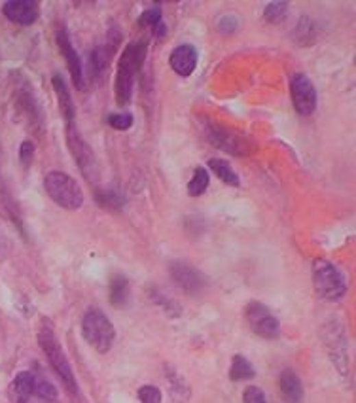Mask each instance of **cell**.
Instances as JSON below:
<instances>
[{
    "mask_svg": "<svg viewBox=\"0 0 356 403\" xmlns=\"http://www.w3.org/2000/svg\"><path fill=\"white\" fill-rule=\"evenodd\" d=\"M51 84H54V89H56V93H57L59 110H61V114H63L64 119H67V123H72V121H74V114H76V110H74V103H72L71 91H69V87H67V84H64L63 76L56 74L54 80H51Z\"/></svg>",
    "mask_w": 356,
    "mask_h": 403,
    "instance_id": "cell-15",
    "label": "cell"
},
{
    "mask_svg": "<svg viewBox=\"0 0 356 403\" xmlns=\"http://www.w3.org/2000/svg\"><path fill=\"white\" fill-rule=\"evenodd\" d=\"M243 403H268V398L261 388L248 387L243 394Z\"/></svg>",
    "mask_w": 356,
    "mask_h": 403,
    "instance_id": "cell-28",
    "label": "cell"
},
{
    "mask_svg": "<svg viewBox=\"0 0 356 403\" xmlns=\"http://www.w3.org/2000/svg\"><path fill=\"white\" fill-rule=\"evenodd\" d=\"M206 188H209V173L203 167H198L193 176H191L190 184H188V193L191 197H199V195L205 193Z\"/></svg>",
    "mask_w": 356,
    "mask_h": 403,
    "instance_id": "cell-21",
    "label": "cell"
},
{
    "mask_svg": "<svg viewBox=\"0 0 356 403\" xmlns=\"http://www.w3.org/2000/svg\"><path fill=\"white\" fill-rule=\"evenodd\" d=\"M169 64L178 76L188 78L191 76V72L195 71L198 66V49L193 48L191 44H182L176 49H173V53L169 57Z\"/></svg>",
    "mask_w": 356,
    "mask_h": 403,
    "instance_id": "cell-13",
    "label": "cell"
},
{
    "mask_svg": "<svg viewBox=\"0 0 356 403\" xmlns=\"http://www.w3.org/2000/svg\"><path fill=\"white\" fill-rule=\"evenodd\" d=\"M34 387H36V377L31 371H21L14 379V392L19 398V403H25L32 394H34Z\"/></svg>",
    "mask_w": 356,
    "mask_h": 403,
    "instance_id": "cell-16",
    "label": "cell"
},
{
    "mask_svg": "<svg viewBox=\"0 0 356 403\" xmlns=\"http://www.w3.org/2000/svg\"><path fill=\"white\" fill-rule=\"evenodd\" d=\"M169 271H171V278L176 282V286H180L186 293H198L205 286V277L188 263L173 261L169 265Z\"/></svg>",
    "mask_w": 356,
    "mask_h": 403,
    "instance_id": "cell-10",
    "label": "cell"
},
{
    "mask_svg": "<svg viewBox=\"0 0 356 403\" xmlns=\"http://www.w3.org/2000/svg\"><path fill=\"white\" fill-rule=\"evenodd\" d=\"M286 12H288V2H271L263 10V16L270 23H281L285 19Z\"/></svg>",
    "mask_w": 356,
    "mask_h": 403,
    "instance_id": "cell-22",
    "label": "cell"
},
{
    "mask_svg": "<svg viewBox=\"0 0 356 403\" xmlns=\"http://www.w3.org/2000/svg\"><path fill=\"white\" fill-rule=\"evenodd\" d=\"M209 167H211V171H213V173L216 174L224 184H228V186H235V188L241 184L239 182V176L235 174V171H233V169H231L224 159H211V161H209Z\"/></svg>",
    "mask_w": 356,
    "mask_h": 403,
    "instance_id": "cell-19",
    "label": "cell"
},
{
    "mask_svg": "<svg viewBox=\"0 0 356 403\" xmlns=\"http://www.w3.org/2000/svg\"><path fill=\"white\" fill-rule=\"evenodd\" d=\"M46 191L51 197V201L67 210H78L84 205V191L80 188V184L61 171H51L44 178Z\"/></svg>",
    "mask_w": 356,
    "mask_h": 403,
    "instance_id": "cell-2",
    "label": "cell"
},
{
    "mask_svg": "<svg viewBox=\"0 0 356 403\" xmlns=\"http://www.w3.org/2000/svg\"><path fill=\"white\" fill-rule=\"evenodd\" d=\"M57 44H59V49L61 53L67 59V66L72 74V80H74V86L78 87L80 91H84V71H82V63H80V57L76 53V49L72 48L71 40H69V34L64 29H59L57 32Z\"/></svg>",
    "mask_w": 356,
    "mask_h": 403,
    "instance_id": "cell-12",
    "label": "cell"
},
{
    "mask_svg": "<svg viewBox=\"0 0 356 403\" xmlns=\"http://www.w3.org/2000/svg\"><path fill=\"white\" fill-rule=\"evenodd\" d=\"M209 141L218 146L222 150H228L235 156H243V154H250L254 148V144L246 138L245 134L233 133L230 129L224 127L211 125L209 127Z\"/></svg>",
    "mask_w": 356,
    "mask_h": 403,
    "instance_id": "cell-9",
    "label": "cell"
},
{
    "mask_svg": "<svg viewBox=\"0 0 356 403\" xmlns=\"http://www.w3.org/2000/svg\"><path fill=\"white\" fill-rule=\"evenodd\" d=\"M4 16L17 25H32L38 19V4L32 0H10L2 6Z\"/></svg>",
    "mask_w": 356,
    "mask_h": 403,
    "instance_id": "cell-11",
    "label": "cell"
},
{
    "mask_svg": "<svg viewBox=\"0 0 356 403\" xmlns=\"http://www.w3.org/2000/svg\"><path fill=\"white\" fill-rule=\"evenodd\" d=\"M245 315L246 322L256 335H260L263 339H277L281 333V324H278L277 317L263 303H258V301L248 303Z\"/></svg>",
    "mask_w": 356,
    "mask_h": 403,
    "instance_id": "cell-6",
    "label": "cell"
},
{
    "mask_svg": "<svg viewBox=\"0 0 356 403\" xmlns=\"http://www.w3.org/2000/svg\"><path fill=\"white\" fill-rule=\"evenodd\" d=\"M158 23H161V10L156 6V8H150L143 12V16L139 17V25L141 27H156Z\"/></svg>",
    "mask_w": 356,
    "mask_h": 403,
    "instance_id": "cell-27",
    "label": "cell"
},
{
    "mask_svg": "<svg viewBox=\"0 0 356 403\" xmlns=\"http://www.w3.org/2000/svg\"><path fill=\"white\" fill-rule=\"evenodd\" d=\"M38 343L40 348H42V352L46 354L48 358L49 365L54 367V371L59 375V379L63 380V384L67 387V390L71 392V394H78V382L74 379V373H72V367L69 364V360H67V356H64L63 348L59 345V341L51 332V328H42L38 333Z\"/></svg>",
    "mask_w": 356,
    "mask_h": 403,
    "instance_id": "cell-3",
    "label": "cell"
},
{
    "mask_svg": "<svg viewBox=\"0 0 356 403\" xmlns=\"http://www.w3.org/2000/svg\"><path fill=\"white\" fill-rule=\"evenodd\" d=\"M32 158H34V144L31 141H25L19 148V159L25 167H29L32 163Z\"/></svg>",
    "mask_w": 356,
    "mask_h": 403,
    "instance_id": "cell-29",
    "label": "cell"
},
{
    "mask_svg": "<svg viewBox=\"0 0 356 403\" xmlns=\"http://www.w3.org/2000/svg\"><path fill=\"white\" fill-rule=\"evenodd\" d=\"M313 282L315 290L328 301H337L347 293V278L333 263L326 260H317L313 263Z\"/></svg>",
    "mask_w": 356,
    "mask_h": 403,
    "instance_id": "cell-5",
    "label": "cell"
},
{
    "mask_svg": "<svg viewBox=\"0 0 356 403\" xmlns=\"http://www.w3.org/2000/svg\"><path fill=\"white\" fill-rule=\"evenodd\" d=\"M294 108L301 116H311L317 108V89L305 74H296L290 82Z\"/></svg>",
    "mask_w": 356,
    "mask_h": 403,
    "instance_id": "cell-7",
    "label": "cell"
},
{
    "mask_svg": "<svg viewBox=\"0 0 356 403\" xmlns=\"http://www.w3.org/2000/svg\"><path fill=\"white\" fill-rule=\"evenodd\" d=\"M67 144L71 148V154L74 161L78 163L82 174L91 180L93 171H95V158H93V150L87 146V143L82 138L80 131L74 127V123L67 125Z\"/></svg>",
    "mask_w": 356,
    "mask_h": 403,
    "instance_id": "cell-8",
    "label": "cell"
},
{
    "mask_svg": "<svg viewBox=\"0 0 356 403\" xmlns=\"http://www.w3.org/2000/svg\"><path fill=\"white\" fill-rule=\"evenodd\" d=\"M154 29H156V34H158V36H163V34L167 32V27L163 23H158Z\"/></svg>",
    "mask_w": 356,
    "mask_h": 403,
    "instance_id": "cell-31",
    "label": "cell"
},
{
    "mask_svg": "<svg viewBox=\"0 0 356 403\" xmlns=\"http://www.w3.org/2000/svg\"><path fill=\"white\" fill-rule=\"evenodd\" d=\"M139 400H141V403H161L163 395H161V390L158 387L146 384V387L139 388Z\"/></svg>",
    "mask_w": 356,
    "mask_h": 403,
    "instance_id": "cell-24",
    "label": "cell"
},
{
    "mask_svg": "<svg viewBox=\"0 0 356 403\" xmlns=\"http://www.w3.org/2000/svg\"><path fill=\"white\" fill-rule=\"evenodd\" d=\"M82 333L97 352H108L116 339V330L104 313L99 308H89L82 320Z\"/></svg>",
    "mask_w": 356,
    "mask_h": 403,
    "instance_id": "cell-4",
    "label": "cell"
},
{
    "mask_svg": "<svg viewBox=\"0 0 356 403\" xmlns=\"http://www.w3.org/2000/svg\"><path fill=\"white\" fill-rule=\"evenodd\" d=\"M169 380H171V384H173V388H171V392H173V398L178 402V392H184V395H188L190 398V390H188V387L184 384V380L180 379V377H174L173 373H169Z\"/></svg>",
    "mask_w": 356,
    "mask_h": 403,
    "instance_id": "cell-30",
    "label": "cell"
},
{
    "mask_svg": "<svg viewBox=\"0 0 356 403\" xmlns=\"http://www.w3.org/2000/svg\"><path fill=\"white\" fill-rule=\"evenodd\" d=\"M108 57H110V53L106 51L104 46H99V48L93 49V53L89 56V71L93 74V78H101L104 69L108 66Z\"/></svg>",
    "mask_w": 356,
    "mask_h": 403,
    "instance_id": "cell-20",
    "label": "cell"
},
{
    "mask_svg": "<svg viewBox=\"0 0 356 403\" xmlns=\"http://www.w3.org/2000/svg\"><path fill=\"white\" fill-rule=\"evenodd\" d=\"M146 53H148L146 42H131L119 57L118 78H116V101L119 106L129 103V99L133 95L135 78L143 69Z\"/></svg>",
    "mask_w": 356,
    "mask_h": 403,
    "instance_id": "cell-1",
    "label": "cell"
},
{
    "mask_svg": "<svg viewBox=\"0 0 356 403\" xmlns=\"http://www.w3.org/2000/svg\"><path fill=\"white\" fill-rule=\"evenodd\" d=\"M254 375H256V369H254V365L246 360L245 356H233L230 367L231 380H235V382H239V380H248L254 379Z\"/></svg>",
    "mask_w": 356,
    "mask_h": 403,
    "instance_id": "cell-18",
    "label": "cell"
},
{
    "mask_svg": "<svg viewBox=\"0 0 356 403\" xmlns=\"http://www.w3.org/2000/svg\"><path fill=\"white\" fill-rule=\"evenodd\" d=\"M34 395H38L40 400H46V402H54V400H57V388L49 380L36 377Z\"/></svg>",
    "mask_w": 356,
    "mask_h": 403,
    "instance_id": "cell-23",
    "label": "cell"
},
{
    "mask_svg": "<svg viewBox=\"0 0 356 403\" xmlns=\"http://www.w3.org/2000/svg\"><path fill=\"white\" fill-rule=\"evenodd\" d=\"M129 300V280L123 275L110 278V303L114 307H123Z\"/></svg>",
    "mask_w": 356,
    "mask_h": 403,
    "instance_id": "cell-17",
    "label": "cell"
},
{
    "mask_svg": "<svg viewBox=\"0 0 356 403\" xmlns=\"http://www.w3.org/2000/svg\"><path fill=\"white\" fill-rule=\"evenodd\" d=\"M108 125L112 129H118V131H127L129 127L133 125V116L131 114H110L108 116Z\"/></svg>",
    "mask_w": 356,
    "mask_h": 403,
    "instance_id": "cell-26",
    "label": "cell"
},
{
    "mask_svg": "<svg viewBox=\"0 0 356 403\" xmlns=\"http://www.w3.org/2000/svg\"><path fill=\"white\" fill-rule=\"evenodd\" d=\"M278 387H281V394H283V400L286 403H301L303 402V384H301L298 373L292 371V369H285L281 373V380H278Z\"/></svg>",
    "mask_w": 356,
    "mask_h": 403,
    "instance_id": "cell-14",
    "label": "cell"
},
{
    "mask_svg": "<svg viewBox=\"0 0 356 403\" xmlns=\"http://www.w3.org/2000/svg\"><path fill=\"white\" fill-rule=\"evenodd\" d=\"M97 201L101 206H108V208H119L123 205V199L114 191H97Z\"/></svg>",
    "mask_w": 356,
    "mask_h": 403,
    "instance_id": "cell-25",
    "label": "cell"
}]
</instances>
